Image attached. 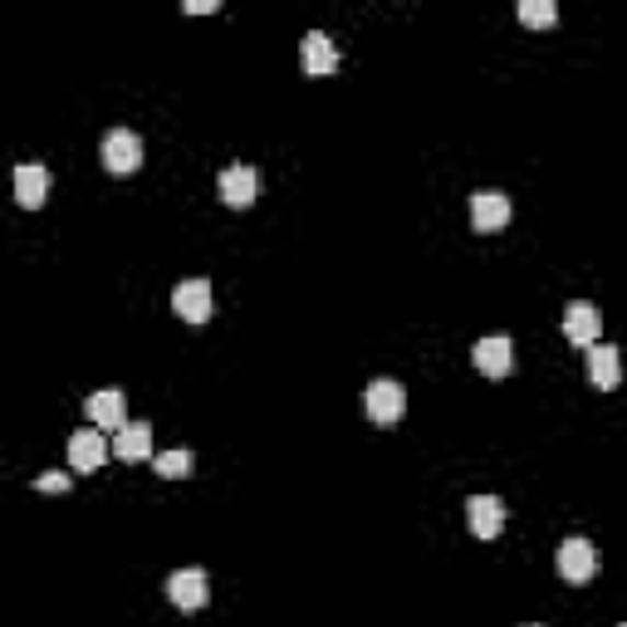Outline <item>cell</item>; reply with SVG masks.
<instances>
[{"label": "cell", "instance_id": "cell-1", "mask_svg": "<svg viewBox=\"0 0 627 627\" xmlns=\"http://www.w3.org/2000/svg\"><path fill=\"white\" fill-rule=\"evenodd\" d=\"M559 579L563 583H593L598 579V549H593V539L583 535H569L559 545Z\"/></svg>", "mask_w": 627, "mask_h": 627}, {"label": "cell", "instance_id": "cell-2", "mask_svg": "<svg viewBox=\"0 0 627 627\" xmlns=\"http://www.w3.org/2000/svg\"><path fill=\"white\" fill-rule=\"evenodd\" d=\"M99 157H103V167H109L113 176H133L142 167V138L133 128H113L109 138H103Z\"/></svg>", "mask_w": 627, "mask_h": 627}, {"label": "cell", "instance_id": "cell-3", "mask_svg": "<svg viewBox=\"0 0 627 627\" xmlns=\"http://www.w3.org/2000/svg\"><path fill=\"white\" fill-rule=\"evenodd\" d=\"M510 216H515V206H510V196L495 192V186L470 196V226H476L480 236H495L500 226H510Z\"/></svg>", "mask_w": 627, "mask_h": 627}, {"label": "cell", "instance_id": "cell-4", "mask_svg": "<svg viewBox=\"0 0 627 627\" xmlns=\"http://www.w3.org/2000/svg\"><path fill=\"white\" fill-rule=\"evenodd\" d=\"M167 598L182 613L206 608V603H212V579H206V569H176L172 579H167Z\"/></svg>", "mask_w": 627, "mask_h": 627}, {"label": "cell", "instance_id": "cell-5", "mask_svg": "<svg viewBox=\"0 0 627 627\" xmlns=\"http://www.w3.org/2000/svg\"><path fill=\"white\" fill-rule=\"evenodd\" d=\"M563 333H569L573 349L589 353L593 343H598V333H603V314H598V305H589V299H573V305L563 309Z\"/></svg>", "mask_w": 627, "mask_h": 627}, {"label": "cell", "instance_id": "cell-6", "mask_svg": "<svg viewBox=\"0 0 627 627\" xmlns=\"http://www.w3.org/2000/svg\"><path fill=\"white\" fill-rule=\"evenodd\" d=\"M402 412H407V388L397 378H378V383H368V417L378 426H392V422H402Z\"/></svg>", "mask_w": 627, "mask_h": 627}, {"label": "cell", "instance_id": "cell-7", "mask_svg": "<svg viewBox=\"0 0 627 627\" xmlns=\"http://www.w3.org/2000/svg\"><path fill=\"white\" fill-rule=\"evenodd\" d=\"M83 412H89V422L103 426V432H123V426H128V392L103 388V392H93L89 402H83Z\"/></svg>", "mask_w": 627, "mask_h": 627}, {"label": "cell", "instance_id": "cell-8", "mask_svg": "<svg viewBox=\"0 0 627 627\" xmlns=\"http://www.w3.org/2000/svg\"><path fill=\"white\" fill-rule=\"evenodd\" d=\"M470 358H476V368L486 373V378H510V373H515V343H510L505 333H486Z\"/></svg>", "mask_w": 627, "mask_h": 627}, {"label": "cell", "instance_id": "cell-9", "mask_svg": "<svg viewBox=\"0 0 627 627\" xmlns=\"http://www.w3.org/2000/svg\"><path fill=\"white\" fill-rule=\"evenodd\" d=\"M113 456V446L103 442V432H93V426H83V432L69 436V466L79 470V476H89V470H99L103 461Z\"/></svg>", "mask_w": 627, "mask_h": 627}, {"label": "cell", "instance_id": "cell-10", "mask_svg": "<svg viewBox=\"0 0 627 627\" xmlns=\"http://www.w3.org/2000/svg\"><path fill=\"white\" fill-rule=\"evenodd\" d=\"M299 65H305L309 79H323L339 69V49H333V39L323 35V30H309V35L299 39Z\"/></svg>", "mask_w": 627, "mask_h": 627}, {"label": "cell", "instance_id": "cell-11", "mask_svg": "<svg viewBox=\"0 0 627 627\" xmlns=\"http://www.w3.org/2000/svg\"><path fill=\"white\" fill-rule=\"evenodd\" d=\"M466 525L476 539H495L505 529V505L495 495H470L466 500Z\"/></svg>", "mask_w": 627, "mask_h": 627}, {"label": "cell", "instance_id": "cell-12", "mask_svg": "<svg viewBox=\"0 0 627 627\" xmlns=\"http://www.w3.org/2000/svg\"><path fill=\"white\" fill-rule=\"evenodd\" d=\"M172 309L182 314L186 323H206L212 319V285H206V280H182V285L172 289Z\"/></svg>", "mask_w": 627, "mask_h": 627}, {"label": "cell", "instance_id": "cell-13", "mask_svg": "<svg viewBox=\"0 0 627 627\" xmlns=\"http://www.w3.org/2000/svg\"><path fill=\"white\" fill-rule=\"evenodd\" d=\"M15 202L25 206V212H39V206L49 202V167H39V162L15 167Z\"/></svg>", "mask_w": 627, "mask_h": 627}, {"label": "cell", "instance_id": "cell-14", "mask_svg": "<svg viewBox=\"0 0 627 627\" xmlns=\"http://www.w3.org/2000/svg\"><path fill=\"white\" fill-rule=\"evenodd\" d=\"M589 378H593V388L598 392H613L623 383V358H618V349H608V343H593L589 349Z\"/></svg>", "mask_w": 627, "mask_h": 627}, {"label": "cell", "instance_id": "cell-15", "mask_svg": "<svg viewBox=\"0 0 627 627\" xmlns=\"http://www.w3.org/2000/svg\"><path fill=\"white\" fill-rule=\"evenodd\" d=\"M255 186H260L255 167H226L221 172V202L236 206V212H246V206L255 202Z\"/></svg>", "mask_w": 627, "mask_h": 627}, {"label": "cell", "instance_id": "cell-16", "mask_svg": "<svg viewBox=\"0 0 627 627\" xmlns=\"http://www.w3.org/2000/svg\"><path fill=\"white\" fill-rule=\"evenodd\" d=\"M113 456H118V461H148L152 456V426L148 422H128L118 432V442H113Z\"/></svg>", "mask_w": 627, "mask_h": 627}, {"label": "cell", "instance_id": "cell-17", "mask_svg": "<svg viewBox=\"0 0 627 627\" xmlns=\"http://www.w3.org/2000/svg\"><path fill=\"white\" fill-rule=\"evenodd\" d=\"M520 20L529 30H554L559 25V5L554 0H520Z\"/></svg>", "mask_w": 627, "mask_h": 627}, {"label": "cell", "instance_id": "cell-18", "mask_svg": "<svg viewBox=\"0 0 627 627\" xmlns=\"http://www.w3.org/2000/svg\"><path fill=\"white\" fill-rule=\"evenodd\" d=\"M157 476H167V480H182L186 470H192V452H182V446H176V452H162L157 456Z\"/></svg>", "mask_w": 627, "mask_h": 627}, {"label": "cell", "instance_id": "cell-19", "mask_svg": "<svg viewBox=\"0 0 627 627\" xmlns=\"http://www.w3.org/2000/svg\"><path fill=\"white\" fill-rule=\"evenodd\" d=\"M39 490H69V476H39Z\"/></svg>", "mask_w": 627, "mask_h": 627}, {"label": "cell", "instance_id": "cell-20", "mask_svg": "<svg viewBox=\"0 0 627 627\" xmlns=\"http://www.w3.org/2000/svg\"><path fill=\"white\" fill-rule=\"evenodd\" d=\"M196 10H202V15H212L216 0H186V15H196Z\"/></svg>", "mask_w": 627, "mask_h": 627}, {"label": "cell", "instance_id": "cell-21", "mask_svg": "<svg viewBox=\"0 0 627 627\" xmlns=\"http://www.w3.org/2000/svg\"><path fill=\"white\" fill-rule=\"evenodd\" d=\"M623 627H627V623H623Z\"/></svg>", "mask_w": 627, "mask_h": 627}]
</instances>
